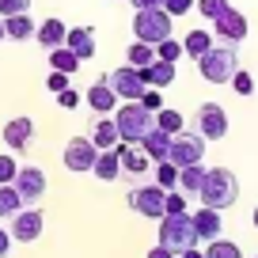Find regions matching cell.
Segmentation results:
<instances>
[{"instance_id": "cell-1", "label": "cell", "mask_w": 258, "mask_h": 258, "mask_svg": "<svg viewBox=\"0 0 258 258\" xmlns=\"http://www.w3.org/2000/svg\"><path fill=\"white\" fill-rule=\"evenodd\" d=\"M114 125H118V141H125V145H141V137L156 125V114L148 110L141 99H133V103H121L118 110H114Z\"/></svg>"}, {"instance_id": "cell-2", "label": "cell", "mask_w": 258, "mask_h": 258, "mask_svg": "<svg viewBox=\"0 0 258 258\" xmlns=\"http://www.w3.org/2000/svg\"><path fill=\"white\" fill-rule=\"evenodd\" d=\"M198 194H202V205H209V209H228V205H235V198H239V178L228 167H209Z\"/></svg>"}, {"instance_id": "cell-3", "label": "cell", "mask_w": 258, "mask_h": 258, "mask_svg": "<svg viewBox=\"0 0 258 258\" xmlns=\"http://www.w3.org/2000/svg\"><path fill=\"white\" fill-rule=\"evenodd\" d=\"M160 247L175 250V254L198 247V232H194L190 213H163L160 217Z\"/></svg>"}, {"instance_id": "cell-4", "label": "cell", "mask_w": 258, "mask_h": 258, "mask_svg": "<svg viewBox=\"0 0 258 258\" xmlns=\"http://www.w3.org/2000/svg\"><path fill=\"white\" fill-rule=\"evenodd\" d=\"M235 69H239L235 46H213V49H205V53L198 57V73L209 84H228L235 76Z\"/></svg>"}, {"instance_id": "cell-5", "label": "cell", "mask_w": 258, "mask_h": 258, "mask_svg": "<svg viewBox=\"0 0 258 258\" xmlns=\"http://www.w3.org/2000/svg\"><path fill=\"white\" fill-rule=\"evenodd\" d=\"M133 34H137V42L160 46L163 38H171V16L163 8H141L133 16Z\"/></svg>"}, {"instance_id": "cell-6", "label": "cell", "mask_w": 258, "mask_h": 258, "mask_svg": "<svg viewBox=\"0 0 258 258\" xmlns=\"http://www.w3.org/2000/svg\"><path fill=\"white\" fill-rule=\"evenodd\" d=\"M202 156H205V137L202 133H175L171 137V156L167 160L175 163V167H190V163H202Z\"/></svg>"}, {"instance_id": "cell-7", "label": "cell", "mask_w": 258, "mask_h": 258, "mask_svg": "<svg viewBox=\"0 0 258 258\" xmlns=\"http://www.w3.org/2000/svg\"><path fill=\"white\" fill-rule=\"evenodd\" d=\"M247 16H243V12H235L232 4H228L224 12H220L217 19H213V34H217V38H224V46H239L243 38H247Z\"/></svg>"}, {"instance_id": "cell-8", "label": "cell", "mask_w": 258, "mask_h": 258, "mask_svg": "<svg viewBox=\"0 0 258 258\" xmlns=\"http://www.w3.org/2000/svg\"><path fill=\"white\" fill-rule=\"evenodd\" d=\"M42 228H46V213H42V209H27V205H23V209L12 217L8 235H12L16 243H34V239L42 235Z\"/></svg>"}, {"instance_id": "cell-9", "label": "cell", "mask_w": 258, "mask_h": 258, "mask_svg": "<svg viewBox=\"0 0 258 258\" xmlns=\"http://www.w3.org/2000/svg\"><path fill=\"white\" fill-rule=\"evenodd\" d=\"M106 80H110L114 95L125 99V103H133V99L145 95V76H141V69H133V64H121V69H114Z\"/></svg>"}, {"instance_id": "cell-10", "label": "cell", "mask_w": 258, "mask_h": 258, "mask_svg": "<svg viewBox=\"0 0 258 258\" xmlns=\"http://www.w3.org/2000/svg\"><path fill=\"white\" fill-rule=\"evenodd\" d=\"M198 133L205 141H220L228 133V114L220 103H202L198 106Z\"/></svg>"}, {"instance_id": "cell-11", "label": "cell", "mask_w": 258, "mask_h": 258, "mask_svg": "<svg viewBox=\"0 0 258 258\" xmlns=\"http://www.w3.org/2000/svg\"><path fill=\"white\" fill-rule=\"evenodd\" d=\"M95 156H99V148L91 145V137H73L64 145V167L76 171V175H84V171L95 167Z\"/></svg>"}, {"instance_id": "cell-12", "label": "cell", "mask_w": 258, "mask_h": 258, "mask_svg": "<svg viewBox=\"0 0 258 258\" xmlns=\"http://www.w3.org/2000/svg\"><path fill=\"white\" fill-rule=\"evenodd\" d=\"M23 198V205H38L42 194H46V171L42 167H19L16 171V182H12Z\"/></svg>"}, {"instance_id": "cell-13", "label": "cell", "mask_w": 258, "mask_h": 258, "mask_svg": "<svg viewBox=\"0 0 258 258\" xmlns=\"http://www.w3.org/2000/svg\"><path fill=\"white\" fill-rule=\"evenodd\" d=\"M163 194H167L163 186H141V190L129 194V209L148 217V220H160L163 217Z\"/></svg>"}, {"instance_id": "cell-14", "label": "cell", "mask_w": 258, "mask_h": 258, "mask_svg": "<svg viewBox=\"0 0 258 258\" xmlns=\"http://www.w3.org/2000/svg\"><path fill=\"white\" fill-rule=\"evenodd\" d=\"M34 141V121L31 118H12L8 125H4V145L12 148V152H27Z\"/></svg>"}, {"instance_id": "cell-15", "label": "cell", "mask_w": 258, "mask_h": 258, "mask_svg": "<svg viewBox=\"0 0 258 258\" xmlns=\"http://www.w3.org/2000/svg\"><path fill=\"white\" fill-rule=\"evenodd\" d=\"M114 152H118V163H121V171H129V175H145L148 171V156H145V148L141 145H125V141H118L114 145Z\"/></svg>"}, {"instance_id": "cell-16", "label": "cell", "mask_w": 258, "mask_h": 258, "mask_svg": "<svg viewBox=\"0 0 258 258\" xmlns=\"http://www.w3.org/2000/svg\"><path fill=\"white\" fill-rule=\"evenodd\" d=\"M141 148H145V156L148 160H156V163H163L171 156V133H163L160 125H152L145 133V137H141Z\"/></svg>"}, {"instance_id": "cell-17", "label": "cell", "mask_w": 258, "mask_h": 258, "mask_svg": "<svg viewBox=\"0 0 258 258\" xmlns=\"http://www.w3.org/2000/svg\"><path fill=\"white\" fill-rule=\"evenodd\" d=\"M114 103H118V95H114L110 80H106V76H99V80L88 88V106H91L95 114H110V110H114Z\"/></svg>"}, {"instance_id": "cell-18", "label": "cell", "mask_w": 258, "mask_h": 258, "mask_svg": "<svg viewBox=\"0 0 258 258\" xmlns=\"http://www.w3.org/2000/svg\"><path fill=\"white\" fill-rule=\"evenodd\" d=\"M64 46L73 49L80 61H88V57L95 53V31H91V27H69V34H64Z\"/></svg>"}, {"instance_id": "cell-19", "label": "cell", "mask_w": 258, "mask_h": 258, "mask_svg": "<svg viewBox=\"0 0 258 258\" xmlns=\"http://www.w3.org/2000/svg\"><path fill=\"white\" fill-rule=\"evenodd\" d=\"M190 220H194V232H198V239L209 243V239H217V235H220V209H209V205H202V209L194 213Z\"/></svg>"}, {"instance_id": "cell-20", "label": "cell", "mask_w": 258, "mask_h": 258, "mask_svg": "<svg viewBox=\"0 0 258 258\" xmlns=\"http://www.w3.org/2000/svg\"><path fill=\"white\" fill-rule=\"evenodd\" d=\"M34 19L27 16V12H19V16H4V38H12V42H27V38H34Z\"/></svg>"}, {"instance_id": "cell-21", "label": "cell", "mask_w": 258, "mask_h": 258, "mask_svg": "<svg viewBox=\"0 0 258 258\" xmlns=\"http://www.w3.org/2000/svg\"><path fill=\"white\" fill-rule=\"evenodd\" d=\"M141 76H145V88H167V84L175 80V64L156 57L152 64H145V69H141Z\"/></svg>"}, {"instance_id": "cell-22", "label": "cell", "mask_w": 258, "mask_h": 258, "mask_svg": "<svg viewBox=\"0 0 258 258\" xmlns=\"http://www.w3.org/2000/svg\"><path fill=\"white\" fill-rule=\"evenodd\" d=\"M64 34H69V27H64L61 19H46V23H38L34 38H38L46 49H57V46H64Z\"/></svg>"}, {"instance_id": "cell-23", "label": "cell", "mask_w": 258, "mask_h": 258, "mask_svg": "<svg viewBox=\"0 0 258 258\" xmlns=\"http://www.w3.org/2000/svg\"><path fill=\"white\" fill-rule=\"evenodd\" d=\"M91 175L103 178V182H114V178L121 175V163H118V152L114 148H106V152L95 156V167H91Z\"/></svg>"}, {"instance_id": "cell-24", "label": "cell", "mask_w": 258, "mask_h": 258, "mask_svg": "<svg viewBox=\"0 0 258 258\" xmlns=\"http://www.w3.org/2000/svg\"><path fill=\"white\" fill-rule=\"evenodd\" d=\"M91 145L99 148V152H106V148L118 145V125H114V118H99L95 129H91Z\"/></svg>"}, {"instance_id": "cell-25", "label": "cell", "mask_w": 258, "mask_h": 258, "mask_svg": "<svg viewBox=\"0 0 258 258\" xmlns=\"http://www.w3.org/2000/svg\"><path fill=\"white\" fill-rule=\"evenodd\" d=\"M49 64H53V73H64V76H73L76 69H80V57L73 53L69 46H57V49H49Z\"/></svg>"}, {"instance_id": "cell-26", "label": "cell", "mask_w": 258, "mask_h": 258, "mask_svg": "<svg viewBox=\"0 0 258 258\" xmlns=\"http://www.w3.org/2000/svg\"><path fill=\"white\" fill-rule=\"evenodd\" d=\"M205 182V167L202 163H190V167H178V190L182 194H198Z\"/></svg>"}, {"instance_id": "cell-27", "label": "cell", "mask_w": 258, "mask_h": 258, "mask_svg": "<svg viewBox=\"0 0 258 258\" xmlns=\"http://www.w3.org/2000/svg\"><path fill=\"white\" fill-rule=\"evenodd\" d=\"M205 49H213V34H205V31H190V34L182 38V53H190L194 61H198Z\"/></svg>"}, {"instance_id": "cell-28", "label": "cell", "mask_w": 258, "mask_h": 258, "mask_svg": "<svg viewBox=\"0 0 258 258\" xmlns=\"http://www.w3.org/2000/svg\"><path fill=\"white\" fill-rule=\"evenodd\" d=\"M19 209H23V198H19V190H16L12 182H8V186H0V217H8V220H12Z\"/></svg>"}, {"instance_id": "cell-29", "label": "cell", "mask_w": 258, "mask_h": 258, "mask_svg": "<svg viewBox=\"0 0 258 258\" xmlns=\"http://www.w3.org/2000/svg\"><path fill=\"white\" fill-rule=\"evenodd\" d=\"M125 61L133 64V69H145V64L156 61V46H148V42H133L129 53H125Z\"/></svg>"}, {"instance_id": "cell-30", "label": "cell", "mask_w": 258, "mask_h": 258, "mask_svg": "<svg viewBox=\"0 0 258 258\" xmlns=\"http://www.w3.org/2000/svg\"><path fill=\"white\" fill-rule=\"evenodd\" d=\"M205 258H243V250L235 247L232 239H209V247H205Z\"/></svg>"}, {"instance_id": "cell-31", "label": "cell", "mask_w": 258, "mask_h": 258, "mask_svg": "<svg viewBox=\"0 0 258 258\" xmlns=\"http://www.w3.org/2000/svg\"><path fill=\"white\" fill-rule=\"evenodd\" d=\"M156 125L175 137V133H182V114H178V110H163V106H160V110H156Z\"/></svg>"}, {"instance_id": "cell-32", "label": "cell", "mask_w": 258, "mask_h": 258, "mask_svg": "<svg viewBox=\"0 0 258 258\" xmlns=\"http://www.w3.org/2000/svg\"><path fill=\"white\" fill-rule=\"evenodd\" d=\"M156 186H163V190H167V186H178V167L171 160H163L160 167H156Z\"/></svg>"}, {"instance_id": "cell-33", "label": "cell", "mask_w": 258, "mask_h": 258, "mask_svg": "<svg viewBox=\"0 0 258 258\" xmlns=\"http://www.w3.org/2000/svg\"><path fill=\"white\" fill-rule=\"evenodd\" d=\"M156 57H160V61H171V64H175L178 57H182V42H175V38H163L160 46H156Z\"/></svg>"}, {"instance_id": "cell-34", "label": "cell", "mask_w": 258, "mask_h": 258, "mask_svg": "<svg viewBox=\"0 0 258 258\" xmlns=\"http://www.w3.org/2000/svg\"><path fill=\"white\" fill-rule=\"evenodd\" d=\"M194 8L202 12V16H205V19H217V16H220V12H224V8H228V0H194Z\"/></svg>"}, {"instance_id": "cell-35", "label": "cell", "mask_w": 258, "mask_h": 258, "mask_svg": "<svg viewBox=\"0 0 258 258\" xmlns=\"http://www.w3.org/2000/svg\"><path fill=\"white\" fill-rule=\"evenodd\" d=\"M16 171H19L16 156H0V186H8V182H16Z\"/></svg>"}, {"instance_id": "cell-36", "label": "cell", "mask_w": 258, "mask_h": 258, "mask_svg": "<svg viewBox=\"0 0 258 258\" xmlns=\"http://www.w3.org/2000/svg\"><path fill=\"white\" fill-rule=\"evenodd\" d=\"M163 213H186V194L182 190H171V194H163Z\"/></svg>"}, {"instance_id": "cell-37", "label": "cell", "mask_w": 258, "mask_h": 258, "mask_svg": "<svg viewBox=\"0 0 258 258\" xmlns=\"http://www.w3.org/2000/svg\"><path fill=\"white\" fill-rule=\"evenodd\" d=\"M228 84H235V91H239V95H250V91H254V76L243 73V69H235V76H232Z\"/></svg>"}, {"instance_id": "cell-38", "label": "cell", "mask_w": 258, "mask_h": 258, "mask_svg": "<svg viewBox=\"0 0 258 258\" xmlns=\"http://www.w3.org/2000/svg\"><path fill=\"white\" fill-rule=\"evenodd\" d=\"M19 12H31V0H0V16H19Z\"/></svg>"}, {"instance_id": "cell-39", "label": "cell", "mask_w": 258, "mask_h": 258, "mask_svg": "<svg viewBox=\"0 0 258 258\" xmlns=\"http://www.w3.org/2000/svg\"><path fill=\"white\" fill-rule=\"evenodd\" d=\"M194 8V0H163V12H167V16H186V12Z\"/></svg>"}, {"instance_id": "cell-40", "label": "cell", "mask_w": 258, "mask_h": 258, "mask_svg": "<svg viewBox=\"0 0 258 258\" xmlns=\"http://www.w3.org/2000/svg\"><path fill=\"white\" fill-rule=\"evenodd\" d=\"M46 88L57 95V91H64V88H69V76H64V73H53V69H49V76H46Z\"/></svg>"}, {"instance_id": "cell-41", "label": "cell", "mask_w": 258, "mask_h": 258, "mask_svg": "<svg viewBox=\"0 0 258 258\" xmlns=\"http://www.w3.org/2000/svg\"><path fill=\"white\" fill-rule=\"evenodd\" d=\"M141 103H145L148 110H160V106H163V95H160V88H145V95H141Z\"/></svg>"}, {"instance_id": "cell-42", "label": "cell", "mask_w": 258, "mask_h": 258, "mask_svg": "<svg viewBox=\"0 0 258 258\" xmlns=\"http://www.w3.org/2000/svg\"><path fill=\"white\" fill-rule=\"evenodd\" d=\"M57 103H61L64 110H73V106H80V91H73V88H64V91H57Z\"/></svg>"}, {"instance_id": "cell-43", "label": "cell", "mask_w": 258, "mask_h": 258, "mask_svg": "<svg viewBox=\"0 0 258 258\" xmlns=\"http://www.w3.org/2000/svg\"><path fill=\"white\" fill-rule=\"evenodd\" d=\"M129 4H133V8H163V0H129Z\"/></svg>"}, {"instance_id": "cell-44", "label": "cell", "mask_w": 258, "mask_h": 258, "mask_svg": "<svg viewBox=\"0 0 258 258\" xmlns=\"http://www.w3.org/2000/svg\"><path fill=\"white\" fill-rule=\"evenodd\" d=\"M148 258H178V254H175V250H167V247H152V250H148Z\"/></svg>"}, {"instance_id": "cell-45", "label": "cell", "mask_w": 258, "mask_h": 258, "mask_svg": "<svg viewBox=\"0 0 258 258\" xmlns=\"http://www.w3.org/2000/svg\"><path fill=\"white\" fill-rule=\"evenodd\" d=\"M8 250H12V235H8V232H4V228H0V258L8 254Z\"/></svg>"}, {"instance_id": "cell-46", "label": "cell", "mask_w": 258, "mask_h": 258, "mask_svg": "<svg viewBox=\"0 0 258 258\" xmlns=\"http://www.w3.org/2000/svg\"><path fill=\"white\" fill-rule=\"evenodd\" d=\"M178 258H205V250H198V247H190V250H182Z\"/></svg>"}, {"instance_id": "cell-47", "label": "cell", "mask_w": 258, "mask_h": 258, "mask_svg": "<svg viewBox=\"0 0 258 258\" xmlns=\"http://www.w3.org/2000/svg\"><path fill=\"white\" fill-rule=\"evenodd\" d=\"M0 38H4V16H0Z\"/></svg>"}, {"instance_id": "cell-48", "label": "cell", "mask_w": 258, "mask_h": 258, "mask_svg": "<svg viewBox=\"0 0 258 258\" xmlns=\"http://www.w3.org/2000/svg\"><path fill=\"white\" fill-rule=\"evenodd\" d=\"M254 228H258V209H254Z\"/></svg>"}]
</instances>
